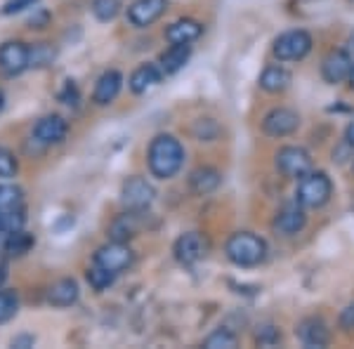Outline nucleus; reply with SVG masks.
I'll return each instance as SVG.
<instances>
[{
  "mask_svg": "<svg viewBox=\"0 0 354 349\" xmlns=\"http://www.w3.org/2000/svg\"><path fill=\"white\" fill-rule=\"evenodd\" d=\"M147 163L153 177L158 180H170L180 173L185 163V147L173 135H158L151 140L149 151H147Z\"/></svg>",
  "mask_w": 354,
  "mask_h": 349,
  "instance_id": "f257e3e1",
  "label": "nucleus"
},
{
  "mask_svg": "<svg viewBox=\"0 0 354 349\" xmlns=\"http://www.w3.org/2000/svg\"><path fill=\"white\" fill-rule=\"evenodd\" d=\"M225 253L236 267H258L267 255V243L262 241L258 234L236 232L227 241Z\"/></svg>",
  "mask_w": 354,
  "mask_h": 349,
  "instance_id": "f03ea898",
  "label": "nucleus"
},
{
  "mask_svg": "<svg viewBox=\"0 0 354 349\" xmlns=\"http://www.w3.org/2000/svg\"><path fill=\"white\" fill-rule=\"evenodd\" d=\"M330 194H333V185H330L328 175L310 170L305 177H300L295 201L302 203L305 208H322V205L328 203Z\"/></svg>",
  "mask_w": 354,
  "mask_h": 349,
  "instance_id": "7ed1b4c3",
  "label": "nucleus"
},
{
  "mask_svg": "<svg viewBox=\"0 0 354 349\" xmlns=\"http://www.w3.org/2000/svg\"><path fill=\"white\" fill-rule=\"evenodd\" d=\"M274 57L281 62H298L305 59L312 50V36L302 28L295 31H286L274 41Z\"/></svg>",
  "mask_w": 354,
  "mask_h": 349,
  "instance_id": "20e7f679",
  "label": "nucleus"
},
{
  "mask_svg": "<svg viewBox=\"0 0 354 349\" xmlns=\"http://www.w3.org/2000/svg\"><path fill=\"white\" fill-rule=\"evenodd\" d=\"M277 170L283 177H293V180H300L312 170V156L307 149L302 147H281L277 151Z\"/></svg>",
  "mask_w": 354,
  "mask_h": 349,
  "instance_id": "39448f33",
  "label": "nucleus"
},
{
  "mask_svg": "<svg viewBox=\"0 0 354 349\" xmlns=\"http://www.w3.org/2000/svg\"><path fill=\"white\" fill-rule=\"evenodd\" d=\"M153 196H156V189H153L145 177H128V180L123 182L121 198L128 210H142V213H145L153 203Z\"/></svg>",
  "mask_w": 354,
  "mask_h": 349,
  "instance_id": "423d86ee",
  "label": "nucleus"
},
{
  "mask_svg": "<svg viewBox=\"0 0 354 349\" xmlns=\"http://www.w3.org/2000/svg\"><path fill=\"white\" fill-rule=\"evenodd\" d=\"M300 128V116L293 109L277 106L265 113L262 118V133L270 137H288Z\"/></svg>",
  "mask_w": 354,
  "mask_h": 349,
  "instance_id": "0eeeda50",
  "label": "nucleus"
},
{
  "mask_svg": "<svg viewBox=\"0 0 354 349\" xmlns=\"http://www.w3.org/2000/svg\"><path fill=\"white\" fill-rule=\"evenodd\" d=\"M307 225V215H305V205L302 203H286L272 220V229L279 236H295L300 234Z\"/></svg>",
  "mask_w": 354,
  "mask_h": 349,
  "instance_id": "6e6552de",
  "label": "nucleus"
},
{
  "mask_svg": "<svg viewBox=\"0 0 354 349\" xmlns=\"http://www.w3.org/2000/svg\"><path fill=\"white\" fill-rule=\"evenodd\" d=\"M93 262L102 265L104 269H109V272H113L118 276V274L125 272V269L133 265V250L121 241H111L97 250Z\"/></svg>",
  "mask_w": 354,
  "mask_h": 349,
  "instance_id": "1a4fd4ad",
  "label": "nucleus"
},
{
  "mask_svg": "<svg viewBox=\"0 0 354 349\" xmlns=\"http://www.w3.org/2000/svg\"><path fill=\"white\" fill-rule=\"evenodd\" d=\"M28 68V45L10 41L0 45V71L5 76H19Z\"/></svg>",
  "mask_w": 354,
  "mask_h": 349,
  "instance_id": "9d476101",
  "label": "nucleus"
},
{
  "mask_svg": "<svg viewBox=\"0 0 354 349\" xmlns=\"http://www.w3.org/2000/svg\"><path fill=\"white\" fill-rule=\"evenodd\" d=\"M352 64H354L352 57L347 55L345 50H330L322 62L324 81L330 85H338L342 81H347V78H350V71H352Z\"/></svg>",
  "mask_w": 354,
  "mask_h": 349,
  "instance_id": "9b49d317",
  "label": "nucleus"
},
{
  "mask_svg": "<svg viewBox=\"0 0 354 349\" xmlns=\"http://www.w3.org/2000/svg\"><path fill=\"white\" fill-rule=\"evenodd\" d=\"M66 130H68V125L64 118L53 113V116H45L36 123V128H33V142H38L41 147L59 144L66 137Z\"/></svg>",
  "mask_w": 354,
  "mask_h": 349,
  "instance_id": "f8f14e48",
  "label": "nucleus"
},
{
  "mask_svg": "<svg viewBox=\"0 0 354 349\" xmlns=\"http://www.w3.org/2000/svg\"><path fill=\"white\" fill-rule=\"evenodd\" d=\"M165 8H168V0H135L128 8V19L137 28L151 26L165 12Z\"/></svg>",
  "mask_w": 354,
  "mask_h": 349,
  "instance_id": "ddd939ff",
  "label": "nucleus"
},
{
  "mask_svg": "<svg viewBox=\"0 0 354 349\" xmlns=\"http://www.w3.org/2000/svg\"><path fill=\"white\" fill-rule=\"evenodd\" d=\"M173 253H175V260L180 262V265H194V262H198L205 255L203 236L198 232L182 234L173 245Z\"/></svg>",
  "mask_w": 354,
  "mask_h": 349,
  "instance_id": "4468645a",
  "label": "nucleus"
},
{
  "mask_svg": "<svg viewBox=\"0 0 354 349\" xmlns=\"http://www.w3.org/2000/svg\"><path fill=\"white\" fill-rule=\"evenodd\" d=\"M295 335L300 337V342L305 347H326L328 340H330L328 326L324 323V319H319V317L302 319L300 326L295 328Z\"/></svg>",
  "mask_w": 354,
  "mask_h": 349,
  "instance_id": "2eb2a0df",
  "label": "nucleus"
},
{
  "mask_svg": "<svg viewBox=\"0 0 354 349\" xmlns=\"http://www.w3.org/2000/svg\"><path fill=\"white\" fill-rule=\"evenodd\" d=\"M123 88V76L118 71H104L100 76V81L95 85V93H93V102L100 106L111 104L113 100L118 97Z\"/></svg>",
  "mask_w": 354,
  "mask_h": 349,
  "instance_id": "dca6fc26",
  "label": "nucleus"
},
{
  "mask_svg": "<svg viewBox=\"0 0 354 349\" xmlns=\"http://www.w3.org/2000/svg\"><path fill=\"white\" fill-rule=\"evenodd\" d=\"M78 295H81V288H78L76 279H59V281L50 285L48 302L53 307H71L76 305Z\"/></svg>",
  "mask_w": 354,
  "mask_h": 349,
  "instance_id": "f3484780",
  "label": "nucleus"
},
{
  "mask_svg": "<svg viewBox=\"0 0 354 349\" xmlns=\"http://www.w3.org/2000/svg\"><path fill=\"white\" fill-rule=\"evenodd\" d=\"M161 78H163L161 66L142 64V66H137L135 71H133V76H130L128 85H130V90H133L135 95H145L147 90L156 88V85L161 83Z\"/></svg>",
  "mask_w": 354,
  "mask_h": 349,
  "instance_id": "a211bd4d",
  "label": "nucleus"
},
{
  "mask_svg": "<svg viewBox=\"0 0 354 349\" xmlns=\"http://www.w3.org/2000/svg\"><path fill=\"white\" fill-rule=\"evenodd\" d=\"M203 33V26L196 19H177L165 28V38L170 45L177 43H194Z\"/></svg>",
  "mask_w": 354,
  "mask_h": 349,
  "instance_id": "6ab92c4d",
  "label": "nucleus"
},
{
  "mask_svg": "<svg viewBox=\"0 0 354 349\" xmlns=\"http://www.w3.org/2000/svg\"><path fill=\"white\" fill-rule=\"evenodd\" d=\"M140 215H142V210H128L125 215H118L116 220H113L111 229H109L111 241L125 243L128 238L137 236V232H140V220H137V217Z\"/></svg>",
  "mask_w": 354,
  "mask_h": 349,
  "instance_id": "aec40b11",
  "label": "nucleus"
},
{
  "mask_svg": "<svg viewBox=\"0 0 354 349\" xmlns=\"http://www.w3.org/2000/svg\"><path fill=\"white\" fill-rule=\"evenodd\" d=\"M192 57V45L189 43H177L170 45L168 50L161 55V71L165 76H173L180 68H185V64Z\"/></svg>",
  "mask_w": 354,
  "mask_h": 349,
  "instance_id": "412c9836",
  "label": "nucleus"
},
{
  "mask_svg": "<svg viewBox=\"0 0 354 349\" xmlns=\"http://www.w3.org/2000/svg\"><path fill=\"white\" fill-rule=\"evenodd\" d=\"M222 182V175L220 170L215 168H196L194 173L189 175V185L194 189V194H198V196H205V194H213L215 189L220 187Z\"/></svg>",
  "mask_w": 354,
  "mask_h": 349,
  "instance_id": "4be33fe9",
  "label": "nucleus"
},
{
  "mask_svg": "<svg viewBox=\"0 0 354 349\" xmlns=\"http://www.w3.org/2000/svg\"><path fill=\"white\" fill-rule=\"evenodd\" d=\"M260 88L270 95H279L290 85V73L283 66H267L260 76Z\"/></svg>",
  "mask_w": 354,
  "mask_h": 349,
  "instance_id": "5701e85b",
  "label": "nucleus"
},
{
  "mask_svg": "<svg viewBox=\"0 0 354 349\" xmlns=\"http://www.w3.org/2000/svg\"><path fill=\"white\" fill-rule=\"evenodd\" d=\"M33 243H36V238L31 236V234H26L24 229H17V232H10L8 234V241H5V253L8 255H26L28 250L33 248Z\"/></svg>",
  "mask_w": 354,
  "mask_h": 349,
  "instance_id": "b1692460",
  "label": "nucleus"
},
{
  "mask_svg": "<svg viewBox=\"0 0 354 349\" xmlns=\"http://www.w3.org/2000/svg\"><path fill=\"white\" fill-rule=\"evenodd\" d=\"M24 208V194L15 185H0V213Z\"/></svg>",
  "mask_w": 354,
  "mask_h": 349,
  "instance_id": "393cba45",
  "label": "nucleus"
},
{
  "mask_svg": "<svg viewBox=\"0 0 354 349\" xmlns=\"http://www.w3.org/2000/svg\"><path fill=\"white\" fill-rule=\"evenodd\" d=\"M88 283L93 285L95 290H106L109 285L116 281V274L109 272V269H104L102 265H97V262H93V267L88 269Z\"/></svg>",
  "mask_w": 354,
  "mask_h": 349,
  "instance_id": "a878e982",
  "label": "nucleus"
},
{
  "mask_svg": "<svg viewBox=\"0 0 354 349\" xmlns=\"http://www.w3.org/2000/svg\"><path fill=\"white\" fill-rule=\"evenodd\" d=\"M55 59V50L50 43H36L33 48H28V66H48Z\"/></svg>",
  "mask_w": 354,
  "mask_h": 349,
  "instance_id": "bb28decb",
  "label": "nucleus"
},
{
  "mask_svg": "<svg viewBox=\"0 0 354 349\" xmlns=\"http://www.w3.org/2000/svg\"><path fill=\"white\" fill-rule=\"evenodd\" d=\"M239 345V340H236V335L230 333V330H215L213 335H208L203 340V347H208V349H234Z\"/></svg>",
  "mask_w": 354,
  "mask_h": 349,
  "instance_id": "cd10ccee",
  "label": "nucleus"
},
{
  "mask_svg": "<svg viewBox=\"0 0 354 349\" xmlns=\"http://www.w3.org/2000/svg\"><path fill=\"white\" fill-rule=\"evenodd\" d=\"M121 12V3L118 0H93V15L100 21H111Z\"/></svg>",
  "mask_w": 354,
  "mask_h": 349,
  "instance_id": "c85d7f7f",
  "label": "nucleus"
},
{
  "mask_svg": "<svg viewBox=\"0 0 354 349\" xmlns=\"http://www.w3.org/2000/svg\"><path fill=\"white\" fill-rule=\"evenodd\" d=\"M17 309H19V300L10 290H0V323H8L10 319H15Z\"/></svg>",
  "mask_w": 354,
  "mask_h": 349,
  "instance_id": "c756f323",
  "label": "nucleus"
},
{
  "mask_svg": "<svg viewBox=\"0 0 354 349\" xmlns=\"http://www.w3.org/2000/svg\"><path fill=\"white\" fill-rule=\"evenodd\" d=\"M24 222H26L24 208H15V210H8V213H0V227L5 229V234L17 232V229H24Z\"/></svg>",
  "mask_w": 354,
  "mask_h": 349,
  "instance_id": "7c9ffc66",
  "label": "nucleus"
},
{
  "mask_svg": "<svg viewBox=\"0 0 354 349\" xmlns=\"http://www.w3.org/2000/svg\"><path fill=\"white\" fill-rule=\"evenodd\" d=\"M17 175V161L12 151H8L5 147H0V180H10Z\"/></svg>",
  "mask_w": 354,
  "mask_h": 349,
  "instance_id": "2f4dec72",
  "label": "nucleus"
},
{
  "mask_svg": "<svg viewBox=\"0 0 354 349\" xmlns=\"http://www.w3.org/2000/svg\"><path fill=\"white\" fill-rule=\"evenodd\" d=\"M38 0H8V3L3 5V10L0 12L3 15H19V12H24V10H28V8H33Z\"/></svg>",
  "mask_w": 354,
  "mask_h": 349,
  "instance_id": "473e14b6",
  "label": "nucleus"
},
{
  "mask_svg": "<svg viewBox=\"0 0 354 349\" xmlns=\"http://www.w3.org/2000/svg\"><path fill=\"white\" fill-rule=\"evenodd\" d=\"M338 321H340L342 330H354V305H347L345 309H342Z\"/></svg>",
  "mask_w": 354,
  "mask_h": 349,
  "instance_id": "72a5a7b5",
  "label": "nucleus"
},
{
  "mask_svg": "<svg viewBox=\"0 0 354 349\" xmlns=\"http://www.w3.org/2000/svg\"><path fill=\"white\" fill-rule=\"evenodd\" d=\"M76 100H78L76 85H73V81H66V88H64V93H62V102H64V104H76Z\"/></svg>",
  "mask_w": 354,
  "mask_h": 349,
  "instance_id": "f704fd0d",
  "label": "nucleus"
},
{
  "mask_svg": "<svg viewBox=\"0 0 354 349\" xmlns=\"http://www.w3.org/2000/svg\"><path fill=\"white\" fill-rule=\"evenodd\" d=\"M36 345V337L33 335H19L12 340V347H19V349H26V347H33Z\"/></svg>",
  "mask_w": 354,
  "mask_h": 349,
  "instance_id": "c9c22d12",
  "label": "nucleus"
},
{
  "mask_svg": "<svg viewBox=\"0 0 354 349\" xmlns=\"http://www.w3.org/2000/svg\"><path fill=\"white\" fill-rule=\"evenodd\" d=\"M345 142H347V147H352L354 149V121L347 125V130H345Z\"/></svg>",
  "mask_w": 354,
  "mask_h": 349,
  "instance_id": "e433bc0d",
  "label": "nucleus"
},
{
  "mask_svg": "<svg viewBox=\"0 0 354 349\" xmlns=\"http://www.w3.org/2000/svg\"><path fill=\"white\" fill-rule=\"evenodd\" d=\"M345 53L352 57V62H354V33L350 36V41H347V48H345Z\"/></svg>",
  "mask_w": 354,
  "mask_h": 349,
  "instance_id": "4c0bfd02",
  "label": "nucleus"
},
{
  "mask_svg": "<svg viewBox=\"0 0 354 349\" xmlns=\"http://www.w3.org/2000/svg\"><path fill=\"white\" fill-rule=\"evenodd\" d=\"M5 279H8V274H5V267H0V288H3Z\"/></svg>",
  "mask_w": 354,
  "mask_h": 349,
  "instance_id": "58836bf2",
  "label": "nucleus"
},
{
  "mask_svg": "<svg viewBox=\"0 0 354 349\" xmlns=\"http://www.w3.org/2000/svg\"><path fill=\"white\" fill-rule=\"evenodd\" d=\"M347 83H350V88L354 90V64H352V71H350V78H347Z\"/></svg>",
  "mask_w": 354,
  "mask_h": 349,
  "instance_id": "ea45409f",
  "label": "nucleus"
},
{
  "mask_svg": "<svg viewBox=\"0 0 354 349\" xmlns=\"http://www.w3.org/2000/svg\"><path fill=\"white\" fill-rule=\"evenodd\" d=\"M0 109H3V93H0Z\"/></svg>",
  "mask_w": 354,
  "mask_h": 349,
  "instance_id": "a19ab883",
  "label": "nucleus"
},
{
  "mask_svg": "<svg viewBox=\"0 0 354 349\" xmlns=\"http://www.w3.org/2000/svg\"><path fill=\"white\" fill-rule=\"evenodd\" d=\"M3 234H5V229H3V227H0V236H3Z\"/></svg>",
  "mask_w": 354,
  "mask_h": 349,
  "instance_id": "79ce46f5",
  "label": "nucleus"
}]
</instances>
